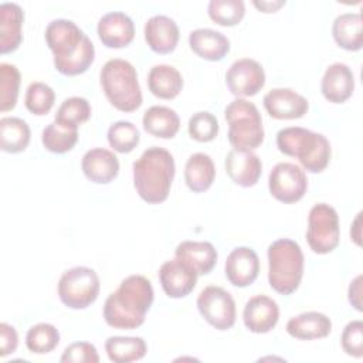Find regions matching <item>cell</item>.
I'll use <instances>...</instances> for the list:
<instances>
[{
	"label": "cell",
	"instance_id": "25",
	"mask_svg": "<svg viewBox=\"0 0 363 363\" xmlns=\"http://www.w3.org/2000/svg\"><path fill=\"white\" fill-rule=\"evenodd\" d=\"M174 257L186 261L199 275L208 274L217 262V250L208 241H182Z\"/></svg>",
	"mask_w": 363,
	"mask_h": 363
},
{
	"label": "cell",
	"instance_id": "34",
	"mask_svg": "<svg viewBox=\"0 0 363 363\" xmlns=\"http://www.w3.org/2000/svg\"><path fill=\"white\" fill-rule=\"evenodd\" d=\"M91 118V105L82 96H71L58 106L54 121L68 128H78Z\"/></svg>",
	"mask_w": 363,
	"mask_h": 363
},
{
	"label": "cell",
	"instance_id": "9",
	"mask_svg": "<svg viewBox=\"0 0 363 363\" xmlns=\"http://www.w3.org/2000/svg\"><path fill=\"white\" fill-rule=\"evenodd\" d=\"M340 240V227L337 211L326 204H315L308 216L306 241L311 250L316 254H329L337 245Z\"/></svg>",
	"mask_w": 363,
	"mask_h": 363
},
{
	"label": "cell",
	"instance_id": "42",
	"mask_svg": "<svg viewBox=\"0 0 363 363\" xmlns=\"http://www.w3.org/2000/svg\"><path fill=\"white\" fill-rule=\"evenodd\" d=\"M17 346H18L17 330L6 322L0 323V357H6L7 354L14 353Z\"/></svg>",
	"mask_w": 363,
	"mask_h": 363
},
{
	"label": "cell",
	"instance_id": "16",
	"mask_svg": "<svg viewBox=\"0 0 363 363\" xmlns=\"http://www.w3.org/2000/svg\"><path fill=\"white\" fill-rule=\"evenodd\" d=\"M224 272L231 285L245 288L251 285L258 277L259 258L252 248L237 247L228 254Z\"/></svg>",
	"mask_w": 363,
	"mask_h": 363
},
{
	"label": "cell",
	"instance_id": "3",
	"mask_svg": "<svg viewBox=\"0 0 363 363\" xmlns=\"http://www.w3.org/2000/svg\"><path fill=\"white\" fill-rule=\"evenodd\" d=\"M133 186L142 200L149 204L163 203L174 179V159L169 150L159 146L147 147L133 162Z\"/></svg>",
	"mask_w": 363,
	"mask_h": 363
},
{
	"label": "cell",
	"instance_id": "41",
	"mask_svg": "<svg viewBox=\"0 0 363 363\" xmlns=\"http://www.w3.org/2000/svg\"><path fill=\"white\" fill-rule=\"evenodd\" d=\"M60 360L74 363H98L99 354L92 343L75 342L64 349Z\"/></svg>",
	"mask_w": 363,
	"mask_h": 363
},
{
	"label": "cell",
	"instance_id": "14",
	"mask_svg": "<svg viewBox=\"0 0 363 363\" xmlns=\"http://www.w3.org/2000/svg\"><path fill=\"white\" fill-rule=\"evenodd\" d=\"M264 108L275 119L302 118L309 108L308 99L291 88H274L262 99Z\"/></svg>",
	"mask_w": 363,
	"mask_h": 363
},
{
	"label": "cell",
	"instance_id": "2",
	"mask_svg": "<svg viewBox=\"0 0 363 363\" xmlns=\"http://www.w3.org/2000/svg\"><path fill=\"white\" fill-rule=\"evenodd\" d=\"M153 298V286L146 277L129 275L106 298L104 319L115 329H136L143 325Z\"/></svg>",
	"mask_w": 363,
	"mask_h": 363
},
{
	"label": "cell",
	"instance_id": "7",
	"mask_svg": "<svg viewBox=\"0 0 363 363\" xmlns=\"http://www.w3.org/2000/svg\"><path fill=\"white\" fill-rule=\"evenodd\" d=\"M228 123V142L234 149L254 150L264 140L262 118L257 106L244 99L237 98L224 109Z\"/></svg>",
	"mask_w": 363,
	"mask_h": 363
},
{
	"label": "cell",
	"instance_id": "30",
	"mask_svg": "<svg viewBox=\"0 0 363 363\" xmlns=\"http://www.w3.org/2000/svg\"><path fill=\"white\" fill-rule=\"evenodd\" d=\"M105 352L113 363L140 360L147 353L146 342L136 336H111L105 342Z\"/></svg>",
	"mask_w": 363,
	"mask_h": 363
},
{
	"label": "cell",
	"instance_id": "4",
	"mask_svg": "<svg viewBox=\"0 0 363 363\" xmlns=\"http://www.w3.org/2000/svg\"><path fill=\"white\" fill-rule=\"evenodd\" d=\"M277 146L281 153L296 157L311 173H320L330 160V143L322 133L301 126H288L277 133Z\"/></svg>",
	"mask_w": 363,
	"mask_h": 363
},
{
	"label": "cell",
	"instance_id": "26",
	"mask_svg": "<svg viewBox=\"0 0 363 363\" xmlns=\"http://www.w3.org/2000/svg\"><path fill=\"white\" fill-rule=\"evenodd\" d=\"M143 129L155 138L172 139L180 128V118L174 109L163 105H155L146 109L142 118Z\"/></svg>",
	"mask_w": 363,
	"mask_h": 363
},
{
	"label": "cell",
	"instance_id": "11",
	"mask_svg": "<svg viewBox=\"0 0 363 363\" xmlns=\"http://www.w3.org/2000/svg\"><path fill=\"white\" fill-rule=\"evenodd\" d=\"M269 193L278 201L291 204L299 201L308 189L305 170L289 162L277 163L268 177Z\"/></svg>",
	"mask_w": 363,
	"mask_h": 363
},
{
	"label": "cell",
	"instance_id": "28",
	"mask_svg": "<svg viewBox=\"0 0 363 363\" xmlns=\"http://www.w3.org/2000/svg\"><path fill=\"white\" fill-rule=\"evenodd\" d=\"M216 177V166L213 159L206 153H193L184 166V182L194 193L208 190Z\"/></svg>",
	"mask_w": 363,
	"mask_h": 363
},
{
	"label": "cell",
	"instance_id": "31",
	"mask_svg": "<svg viewBox=\"0 0 363 363\" xmlns=\"http://www.w3.org/2000/svg\"><path fill=\"white\" fill-rule=\"evenodd\" d=\"M31 132L26 121L16 116L0 119V146L3 152L20 153L30 143Z\"/></svg>",
	"mask_w": 363,
	"mask_h": 363
},
{
	"label": "cell",
	"instance_id": "5",
	"mask_svg": "<svg viewBox=\"0 0 363 363\" xmlns=\"http://www.w3.org/2000/svg\"><path fill=\"white\" fill-rule=\"evenodd\" d=\"M101 86L113 108L121 112L136 111L143 101L135 67L122 58L106 61L99 74Z\"/></svg>",
	"mask_w": 363,
	"mask_h": 363
},
{
	"label": "cell",
	"instance_id": "43",
	"mask_svg": "<svg viewBox=\"0 0 363 363\" xmlns=\"http://www.w3.org/2000/svg\"><path fill=\"white\" fill-rule=\"evenodd\" d=\"M349 302L354 306L359 312H362V275H357L349 285Z\"/></svg>",
	"mask_w": 363,
	"mask_h": 363
},
{
	"label": "cell",
	"instance_id": "20",
	"mask_svg": "<svg viewBox=\"0 0 363 363\" xmlns=\"http://www.w3.org/2000/svg\"><path fill=\"white\" fill-rule=\"evenodd\" d=\"M81 167L88 180L96 184H108L119 173V160L113 152L94 147L82 156Z\"/></svg>",
	"mask_w": 363,
	"mask_h": 363
},
{
	"label": "cell",
	"instance_id": "32",
	"mask_svg": "<svg viewBox=\"0 0 363 363\" xmlns=\"http://www.w3.org/2000/svg\"><path fill=\"white\" fill-rule=\"evenodd\" d=\"M41 142L48 152L57 155L67 153L78 142V128H68L54 121L43 129Z\"/></svg>",
	"mask_w": 363,
	"mask_h": 363
},
{
	"label": "cell",
	"instance_id": "36",
	"mask_svg": "<svg viewBox=\"0 0 363 363\" xmlns=\"http://www.w3.org/2000/svg\"><path fill=\"white\" fill-rule=\"evenodd\" d=\"M139 142V129L129 121H118L108 129V143L118 153H130Z\"/></svg>",
	"mask_w": 363,
	"mask_h": 363
},
{
	"label": "cell",
	"instance_id": "29",
	"mask_svg": "<svg viewBox=\"0 0 363 363\" xmlns=\"http://www.w3.org/2000/svg\"><path fill=\"white\" fill-rule=\"evenodd\" d=\"M332 34L339 47L347 51H359L363 45L362 14L343 13L339 14L332 24Z\"/></svg>",
	"mask_w": 363,
	"mask_h": 363
},
{
	"label": "cell",
	"instance_id": "1",
	"mask_svg": "<svg viewBox=\"0 0 363 363\" xmlns=\"http://www.w3.org/2000/svg\"><path fill=\"white\" fill-rule=\"evenodd\" d=\"M45 43L54 54L55 69L67 77L84 74L95 58L89 37L71 20L57 18L45 28Z\"/></svg>",
	"mask_w": 363,
	"mask_h": 363
},
{
	"label": "cell",
	"instance_id": "23",
	"mask_svg": "<svg viewBox=\"0 0 363 363\" xmlns=\"http://www.w3.org/2000/svg\"><path fill=\"white\" fill-rule=\"evenodd\" d=\"M189 45L194 54L207 61H221L230 51V40L213 28H197L189 34Z\"/></svg>",
	"mask_w": 363,
	"mask_h": 363
},
{
	"label": "cell",
	"instance_id": "13",
	"mask_svg": "<svg viewBox=\"0 0 363 363\" xmlns=\"http://www.w3.org/2000/svg\"><path fill=\"white\" fill-rule=\"evenodd\" d=\"M199 274L183 259L174 257L162 264L159 269V281L169 298L187 296L197 284Z\"/></svg>",
	"mask_w": 363,
	"mask_h": 363
},
{
	"label": "cell",
	"instance_id": "15",
	"mask_svg": "<svg viewBox=\"0 0 363 363\" xmlns=\"http://www.w3.org/2000/svg\"><path fill=\"white\" fill-rule=\"evenodd\" d=\"M279 319L278 303L267 295H255L250 298L242 311L245 328L252 333L271 332Z\"/></svg>",
	"mask_w": 363,
	"mask_h": 363
},
{
	"label": "cell",
	"instance_id": "44",
	"mask_svg": "<svg viewBox=\"0 0 363 363\" xmlns=\"http://www.w3.org/2000/svg\"><path fill=\"white\" fill-rule=\"evenodd\" d=\"M252 4L262 13H275L278 11L282 6H285V0H272V1H257L254 0Z\"/></svg>",
	"mask_w": 363,
	"mask_h": 363
},
{
	"label": "cell",
	"instance_id": "6",
	"mask_svg": "<svg viewBox=\"0 0 363 363\" xmlns=\"http://www.w3.org/2000/svg\"><path fill=\"white\" fill-rule=\"evenodd\" d=\"M268 282L281 294H294L303 277V254L299 244L289 238H279L268 247Z\"/></svg>",
	"mask_w": 363,
	"mask_h": 363
},
{
	"label": "cell",
	"instance_id": "22",
	"mask_svg": "<svg viewBox=\"0 0 363 363\" xmlns=\"http://www.w3.org/2000/svg\"><path fill=\"white\" fill-rule=\"evenodd\" d=\"M24 13L17 3L0 4V52L7 54L18 48L23 41Z\"/></svg>",
	"mask_w": 363,
	"mask_h": 363
},
{
	"label": "cell",
	"instance_id": "35",
	"mask_svg": "<svg viewBox=\"0 0 363 363\" xmlns=\"http://www.w3.org/2000/svg\"><path fill=\"white\" fill-rule=\"evenodd\" d=\"M208 17L218 26H237L245 14V4L242 0H211L207 6Z\"/></svg>",
	"mask_w": 363,
	"mask_h": 363
},
{
	"label": "cell",
	"instance_id": "45",
	"mask_svg": "<svg viewBox=\"0 0 363 363\" xmlns=\"http://www.w3.org/2000/svg\"><path fill=\"white\" fill-rule=\"evenodd\" d=\"M360 216H362V213H359L357 216H356V218H354V221H353V227L350 228V235H352V238H353V241L357 244V245H360L362 242H360Z\"/></svg>",
	"mask_w": 363,
	"mask_h": 363
},
{
	"label": "cell",
	"instance_id": "18",
	"mask_svg": "<svg viewBox=\"0 0 363 363\" xmlns=\"http://www.w3.org/2000/svg\"><path fill=\"white\" fill-rule=\"evenodd\" d=\"M96 33L105 47L122 48L132 43L135 37V24L128 14L122 11H111L99 18Z\"/></svg>",
	"mask_w": 363,
	"mask_h": 363
},
{
	"label": "cell",
	"instance_id": "33",
	"mask_svg": "<svg viewBox=\"0 0 363 363\" xmlns=\"http://www.w3.org/2000/svg\"><path fill=\"white\" fill-rule=\"evenodd\" d=\"M60 343V332L51 323H37L26 335V346L31 353L45 354L52 352Z\"/></svg>",
	"mask_w": 363,
	"mask_h": 363
},
{
	"label": "cell",
	"instance_id": "19",
	"mask_svg": "<svg viewBox=\"0 0 363 363\" xmlns=\"http://www.w3.org/2000/svg\"><path fill=\"white\" fill-rule=\"evenodd\" d=\"M145 40L149 48L157 54H170L179 43V27L167 16L156 14L145 23Z\"/></svg>",
	"mask_w": 363,
	"mask_h": 363
},
{
	"label": "cell",
	"instance_id": "17",
	"mask_svg": "<svg viewBox=\"0 0 363 363\" xmlns=\"http://www.w3.org/2000/svg\"><path fill=\"white\" fill-rule=\"evenodd\" d=\"M224 166L228 177L241 187L255 186L262 173L259 157L245 149H231L225 156Z\"/></svg>",
	"mask_w": 363,
	"mask_h": 363
},
{
	"label": "cell",
	"instance_id": "8",
	"mask_svg": "<svg viewBox=\"0 0 363 363\" xmlns=\"http://www.w3.org/2000/svg\"><path fill=\"white\" fill-rule=\"evenodd\" d=\"M99 277L88 267H74L65 271L58 281V296L71 309H85L99 295Z\"/></svg>",
	"mask_w": 363,
	"mask_h": 363
},
{
	"label": "cell",
	"instance_id": "12",
	"mask_svg": "<svg viewBox=\"0 0 363 363\" xmlns=\"http://www.w3.org/2000/svg\"><path fill=\"white\" fill-rule=\"evenodd\" d=\"M228 91L237 98L252 96L265 85V72L262 65L251 58L234 61L225 72Z\"/></svg>",
	"mask_w": 363,
	"mask_h": 363
},
{
	"label": "cell",
	"instance_id": "10",
	"mask_svg": "<svg viewBox=\"0 0 363 363\" xmlns=\"http://www.w3.org/2000/svg\"><path fill=\"white\" fill-rule=\"evenodd\" d=\"M197 309L206 322L217 330H227L235 323L234 298L221 286H206L197 296Z\"/></svg>",
	"mask_w": 363,
	"mask_h": 363
},
{
	"label": "cell",
	"instance_id": "24",
	"mask_svg": "<svg viewBox=\"0 0 363 363\" xmlns=\"http://www.w3.org/2000/svg\"><path fill=\"white\" fill-rule=\"evenodd\" d=\"M332 330L330 319L320 312L309 311L291 318L286 323V332L299 340L323 339Z\"/></svg>",
	"mask_w": 363,
	"mask_h": 363
},
{
	"label": "cell",
	"instance_id": "37",
	"mask_svg": "<svg viewBox=\"0 0 363 363\" xmlns=\"http://www.w3.org/2000/svg\"><path fill=\"white\" fill-rule=\"evenodd\" d=\"M21 75L16 65L1 62L0 64V111H11L18 98Z\"/></svg>",
	"mask_w": 363,
	"mask_h": 363
},
{
	"label": "cell",
	"instance_id": "39",
	"mask_svg": "<svg viewBox=\"0 0 363 363\" xmlns=\"http://www.w3.org/2000/svg\"><path fill=\"white\" fill-rule=\"evenodd\" d=\"M187 130L190 138L197 142H211L218 133V121L213 113L200 111L190 116Z\"/></svg>",
	"mask_w": 363,
	"mask_h": 363
},
{
	"label": "cell",
	"instance_id": "40",
	"mask_svg": "<svg viewBox=\"0 0 363 363\" xmlns=\"http://www.w3.org/2000/svg\"><path fill=\"white\" fill-rule=\"evenodd\" d=\"M340 343L346 354L353 357L363 356V322L352 320L349 322L340 336Z\"/></svg>",
	"mask_w": 363,
	"mask_h": 363
},
{
	"label": "cell",
	"instance_id": "21",
	"mask_svg": "<svg viewBox=\"0 0 363 363\" xmlns=\"http://www.w3.org/2000/svg\"><path fill=\"white\" fill-rule=\"evenodd\" d=\"M353 89L354 75L346 64L335 62L326 68L320 82V91L326 101L343 104L352 96Z\"/></svg>",
	"mask_w": 363,
	"mask_h": 363
},
{
	"label": "cell",
	"instance_id": "27",
	"mask_svg": "<svg viewBox=\"0 0 363 363\" xmlns=\"http://www.w3.org/2000/svg\"><path fill=\"white\" fill-rule=\"evenodd\" d=\"M147 86L156 98L173 99L183 88V77L173 65H153L147 74Z\"/></svg>",
	"mask_w": 363,
	"mask_h": 363
},
{
	"label": "cell",
	"instance_id": "38",
	"mask_svg": "<svg viewBox=\"0 0 363 363\" xmlns=\"http://www.w3.org/2000/svg\"><path fill=\"white\" fill-rule=\"evenodd\" d=\"M54 101H55L54 89L50 85L40 81L31 82L24 96V105L27 111L37 116L47 115L54 106Z\"/></svg>",
	"mask_w": 363,
	"mask_h": 363
}]
</instances>
